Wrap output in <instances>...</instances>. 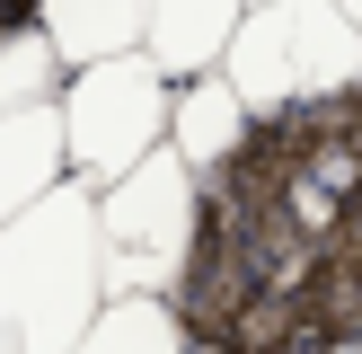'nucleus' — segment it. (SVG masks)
Returning <instances> with one entry per match:
<instances>
[{
	"instance_id": "nucleus-7",
	"label": "nucleus",
	"mask_w": 362,
	"mask_h": 354,
	"mask_svg": "<svg viewBox=\"0 0 362 354\" xmlns=\"http://www.w3.org/2000/svg\"><path fill=\"white\" fill-rule=\"evenodd\" d=\"M247 18V0H151L141 18V53H151L168 80H194L230 53V27Z\"/></svg>"
},
{
	"instance_id": "nucleus-2",
	"label": "nucleus",
	"mask_w": 362,
	"mask_h": 354,
	"mask_svg": "<svg viewBox=\"0 0 362 354\" xmlns=\"http://www.w3.org/2000/svg\"><path fill=\"white\" fill-rule=\"evenodd\" d=\"M106 310L98 275V195L80 177L0 222V354H71Z\"/></svg>"
},
{
	"instance_id": "nucleus-6",
	"label": "nucleus",
	"mask_w": 362,
	"mask_h": 354,
	"mask_svg": "<svg viewBox=\"0 0 362 354\" xmlns=\"http://www.w3.org/2000/svg\"><path fill=\"white\" fill-rule=\"evenodd\" d=\"M71 177L62 159V106H9L0 115V222H18L27 204H45L53 186Z\"/></svg>"
},
{
	"instance_id": "nucleus-5",
	"label": "nucleus",
	"mask_w": 362,
	"mask_h": 354,
	"mask_svg": "<svg viewBox=\"0 0 362 354\" xmlns=\"http://www.w3.org/2000/svg\"><path fill=\"white\" fill-rule=\"evenodd\" d=\"M194 239V169L159 142L141 169L98 186V275L106 301H168Z\"/></svg>"
},
{
	"instance_id": "nucleus-10",
	"label": "nucleus",
	"mask_w": 362,
	"mask_h": 354,
	"mask_svg": "<svg viewBox=\"0 0 362 354\" xmlns=\"http://www.w3.org/2000/svg\"><path fill=\"white\" fill-rule=\"evenodd\" d=\"M71 354H186V336H177L168 301H106L98 328H88Z\"/></svg>"
},
{
	"instance_id": "nucleus-4",
	"label": "nucleus",
	"mask_w": 362,
	"mask_h": 354,
	"mask_svg": "<svg viewBox=\"0 0 362 354\" xmlns=\"http://www.w3.org/2000/svg\"><path fill=\"white\" fill-rule=\"evenodd\" d=\"M168 98H177V80L151 62V53H106V62H80L62 80V159H71V177H80L88 195L98 186H115L124 169H141V159L168 142Z\"/></svg>"
},
{
	"instance_id": "nucleus-14",
	"label": "nucleus",
	"mask_w": 362,
	"mask_h": 354,
	"mask_svg": "<svg viewBox=\"0 0 362 354\" xmlns=\"http://www.w3.org/2000/svg\"><path fill=\"white\" fill-rule=\"evenodd\" d=\"M247 9H257V0H247Z\"/></svg>"
},
{
	"instance_id": "nucleus-8",
	"label": "nucleus",
	"mask_w": 362,
	"mask_h": 354,
	"mask_svg": "<svg viewBox=\"0 0 362 354\" xmlns=\"http://www.w3.org/2000/svg\"><path fill=\"white\" fill-rule=\"evenodd\" d=\"M239 133H247V106H239V88H230L221 71L177 80V98H168V151L194 169V186H204V177L239 151Z\"/></svg>"
},
{
	"instance_id": "nucleus-12",
	"label": "nucleus",
	"mask_w": 362,
	"mask_h": 354,
	"mask_svg": "<svg viewBox=\"0 0 362 354\" xmlns=\"http://www.w3.org/2000/svg\"><path fill=\"white\" fill-rule=\"evenodd\" d=\"M35 18H45V0H0V35H27Z\"/></svg>"
},
{
	"instance_id": "nucleus-11",
	"label": "nucleus",
	"mask_w": 362,
	"mask_h": 354,
	"mask_svg": "<svg viewBox=\"0 0 362 354\" xmlns=\"http://www.w3.org/2000/svg\"><path fill=\"white\" fill-rule=\"evenodd\" d=\"M62 53H53V35L45 27H27V35H0V115L9 106H45V98H62Z\"/></svg>"
},
{
	"instance_id": "nucleus-3",
	"label": "nucleus",
	"mask_w": 362,
	"mask_h": 354,
	"mask_svg": "<svg viewBox=\"0 0 362 354\" xmlns=\"http://www.w3.org/2000/svg\"><path fill=\"white\" fill-rule=\"evenodd\" d=\"M212 71L239 88L247 124H257V115H274V106L354 88L362 80V27L336 0H257V9L230 27V53Z\"/></svg>"
},
{
	"instance_id": "nucleus-9",
	"label": "nucleus",
	"mask_w": 362,
	"mask_h": 354,
	"mask_svg": "<svg viewBox=\"0 0 362 354\" xmlns=\"http://www.w3.org/2000/svg\"><path fill=\"white\" fill-rule=\"evenodd\" d=\"M141 18H151V0H45L35 27L53 35L62 71H80V62H106V53H133Z\"/></svg>"
},
{
	"instance_id": "nucleus-1",
	"label": "nucleus",
	"mask_w": 362,
	"mask_h": 354,
	"mask_svg": "<svg viewBox=\"0 0 362 354\" xmlns=\"http://www.w3.org/2000/svg\"><path fill=\"white\" fill-rule=\"evenodd\" d=\"M168 319L186 354L362 346V80L257 115L194 186Z\"/></svg>"
},
{
	"instance_id": "nucleus-15",
	"label": "nucleus",
	"mask_w": 362,
	"mask_h": 354,
	"mask_svg": "<svg viewBox=\"0 0 362 354\" xmlns=\"http://www.w3.org/2000/svg\"><path fill=\"white\" fill-rule=\"evenodd\" d=\"M354 354H362V346H354Z\"/></svg>"
},
{
	"instance_id": "nucleus-13",
	"label": "nucleus",
	"mask_w": 362,
	"mask_h": 354,
	"mask_svg": "<svg viewBox=\"0 0 362 354\" xmlns=\"http://www.w3.org/2000/svg\"><path fill=\"white\" fill-rule=\"evenodd\" d=\"M336 9H345V18H354V27H362V0H336Z\"/></svg>"
}]
</instances>
